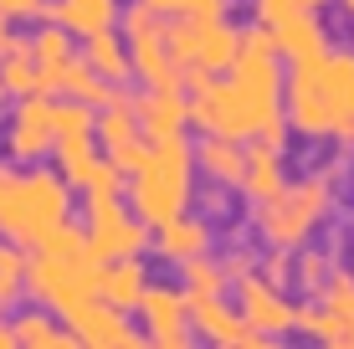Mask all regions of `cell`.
Wrapping results in <instances>:
<instances>
[{"mask_svg": "<svg viewBox=\"0 0 354 349\" xmlns=\"http://www.w3.org/2000/svg\"><path fill=\"white\" fill-rule=\"evenodd\" d=\"M221 267H226V283H236V278H247V272H252V257H247V252H231Z\"/></svg>", "mask_w": 354, "mask_h": 349, "instance_id": "37", "label": "cell"}, {"mask_svg": "<svg viewBox=\"0 0 354 349\" xmlns=\"http://www.w3.org/2000/svg\"><path fill=\"white\" fill-rule=\"evenodd\" d=\"M26 298L52 308L57 319H72L88 298H97V257H52V252L31 247L26 257Z\"/></svg>", "mask_w": 354, "mask_h": 349, "instance_id": "5", "label": "cell"}, {"mask_svg": "<svg viewBox=\"0 0 354 349\" xmlns=\"http://www.w3.org/2000/svg\"><path fill=\"white\" fill-rule=\"evenodd\" d=\"M272 46H277V57H303V52H324L328 46V26L319 21V6H298L288 21H277L272 26Z\"/></svg>", "mask_w": 354, "mask_h": 349, "instance_id": "18", "label": "cell"}, {"mask_svg": "<svg viewBox=\"0 0 354 349\" xmlns=\"http://www.w3.org/2000/svg\"><path fill=\"white\" fill-rule=\"evenodd\" d=\"M211 242H216L211 221L195 216V211H180V216H169V221L154 226V252H160L165 262H185L195 252H211Z\"/></svg>", "mask_w": 354, "mask_h": 349, "instance_id": "15", "label": "cell"}, {"mask_svg": "<svg viewBox=\"0 0 354 349\" xmlns=\"http://www.w3.org/2000/svg\"><path fill=\"white\" fill-rule=\"evenodd\" d=\"M292 252H298V247H292ZM328 272H334V262H328V252H319V247H308V252L292 257V283H298L303 293H319Z\"/></svg>", "mask_w": 354, "mask_h": 349, "instance_id": "30", "label": "cell"}, {"mask_svg": "<svg viewBox=\"0 0 354 349\" xmlns=\"http://www.w3.org/2000/svg\"><path fill=\"white\" fill-rule=\"evenodd\" d=\"M298 6H303V0H257V26H267V31H272L277 21H288Z\"/></svg>", "mask_w": 354, "mask_h": 349, "instance_id": "35", "label": "cell"}, {"mask_svg": "<svg viewBox=\"0 0 354 349\" xmlns=\"http://www.w3.org/2000/svg\"><path fill=\"white\" fill-rule=\"evenodd\" d=\"M180 16H190V21H226V10H231V0H180Z\"/></svg>", "mask_w": 354, "mask_h": 349, "instance_id": "34", "label": "cell"}, {"mask_svg": "<svg viewBox=\"0 0 354 349\" xmlns=\"http://www.w3.org/2000/svg\"><path fill=\"white\" fill-rule=\"evenodd\" d=\"M124 196H129V211L139 216L144 226H160V221H169V216L190 211V200H195V154H190V139L185 134L154 139L149 160L129 175Z\"/></svg>", "mask_w": 354, "mask_h": 349, "instance_id": "2", "label": "cell"}, {"mask_svg": "<svg viewBox=\"0 0 354 349\" xmlns=\"http://www.w3.org/2000/svg\"><path fill=\"white\" fill-rule=\"evenodd\" d=\"M195 26H201V21H195ZM236 52H241V31L231 26V21H205V26L195 31V62L211 72V77L231 72Z\"/></svg>", "mask_w": 354, "mask_h": 349, "instance_id": "19", "label": "cell"}, {"mask_svg": "<svg viewBox=\"0 0 354 349\" xmlns=\"http://www.w3.org/2000/svg\"><path fill=\"white\" fill-rule=\"evenodd\" d=\"M149 287V267H144V252L139 257H113V262H97V298L113 303L118 314H133L139 308V293Z\"/></svg>", "mask_w": 354, "mask_h": 349, "instance_id": "13", "label": "cell"}, {"mask_svg": "<svg viewBox=\"0 0 354 349\" xmlns=\"http://www.w3.org/2000/svg\"><path fill=\"white\" fill-rule=\"evenodd\" d=\"M82 57H88V67H93L103 82H129V77H133V72H129V41H124L113 26L97 31V36H88Z\"/></svg>", "mask_w": 354, "mask_h": 349, "instance_id": "21", "label": "cell"}, {"mask_svg": "<svg viewBox=\"0 0 354 349\" xmlns=\"http://www.w3.org/2000/svg\"><path fill=\"white\" fill-rule=\"evenodd\" d=\"M124 185H129V175L118 170L113 160H103V154H97V164H93V175H88V196H124Z\"/></svg>", "mask_w": 354, "mask_h": 349, "instance_id": "31", "label": "cell"}, {"mask_svg": "<svg viewBox=\"0 0 354 349\" xmlns=\"http://www.w3.org/2000/svg\"><path fill=\"white\" fill-rule=\"evenodd\" d=\"M236 314L247 319L257 334H267V339H277V334L292 329V303H288V293H283V287H272L262 272L236 278Z\"/></svg>", "mask_w": 354, "mask_h": 349, "instance_id": "11", "label": "cell"}, {"mask_svg": "<svg viewBox=\"0 0 354 349\" xmlns=\"http://www.w3.org/2000/svg\"><path fill=\"white\" fill-rule=\"evenodd\" d=\"M190 154H195V170L211 180V185L236 190L241 164H247V144H241V139H226V134H201V144H195Z\"/></svg>", "mask_w": 354, "mask_h": 349, "instance_id": "17", "label": "cell"}, {"mask_svg": "<svg viewBox=\"0 0 354 349\" xmlns=\"http://www.w3.org/2000/svg\"><path fill=\"white\" fill-rule=\"evenodd\" d=\"M283 118L303 139H344L354 124V46L303 52L283 72Z\"/></svg>", "mask_w": 354, "mask_h": 349, "instance_id": "1", "label": "cell"}, {"mask_svg": "<svg viewBox=\"0 0 354 349\" xmlns=\"http://www.w3.org/2000/svg\"><path fill=\"white\" fill-rule=\"evenodd\" d=\"M339 6H344V10H349V16H354V0H339Z\"/></svg>", "mask_w": 354, "mask_h": 349, "instance_id": "43", "label": "cell"}, {"mask_svg": "<svg viewBox=\"0 0 354 349\" xmlns=\"http://www.w3.org/2000/svg\"><path fill=\"white\" fill-rule=\"evenodd\" d=\"M72 216V185L57 170H26L10 175L6 200H0V236L16 247H36L52 226Z\"/></svg>", "mask_w": 354, "mask_h": 349, "instance_id": "3", "label": "cell"}, {"mask_svg": "<svg viewBox=\"0 0 354 349\" xmlns=\"http://www.w3.org/2000/svg\"><path fill=\"white\" fill-rule=\"evenodd\" d=\"M88 252L97 262H113V257H139L149 247V226L139 221L133 211H124L118 196H88Z\"/></svg>", "mask_w": 354, "mask_h": 349, "instance_id": "6", "label": "cell"}, {"mask_svg": "<svg viewBox=\"0 0 354 349\" xmlns=\"http://www.w3.org/2000/svg\"><path fill=\"white\" fill-rule=\"evenodd\" d=\"M144 6H154V10H165V16H175V6H180V0H144Z\"/></svg>", "mask_w": 354, "mask_h": 349, "instance_id": "40", "label": "cell"}, {"mask_svg": "<svg viewBox=\"0 0 354 349\" xmlns=\"http://www.w3.org/2000/svg\"><path fill=\"white\" fill-rule=\"evenodd\" d=\"M319 303L328 308V314H334L339 334L354 329V272H328L324 287H319ZM334 344H339V339H334Z\"/></svg>", "mask_w": 354, "mask_h": 349, "instance_id": "28", "label": "cell"}, {"mask_svg": "<svg viewBox=\"0 0 354 349\" xmlns=\"http://www.w3.org/2000/svg\"><path fill=\"white\" fill-rule=\"evenodd\" d=\"M52 139H57V129H52V93H26V98L16 103V113H10V129H6V149H10V160H46L52 154Z\"/></svg>", "mask_w": 354, "mask_h": 349, "instance_id": "10", "label": "cell"}, {"mask_svg": "<svg viewBox=\"0 0 354 349\" xmlns=\"http://www.w3.org/2000/svg\"><path fill=\"white\" fill-rule=\"evenodd\" d=\"M52 93H62V98H82V103L97 108V98H103V77L88 67V57H82V52H72L67 62H62V72H57Z\"/></svg>", "mask_w": 354, "mask_h": 349, "instance_id": "25", "label": "cell"}, {"mask_svg": "<svg viewBox=\"0 0 354 349\" xmlns=\"http://www.w3.org/2000/svg\"><path fill=\"white\" fill-rule=\"evenodd\" d=\"M67 329H72V339L88 344V349H149V334L129 329V314H118L103 298H88V303L67 319Z\"/></svg>", "mask_w": 354, "mask_h": 349, "instance_id": "9", "label": "cell"}, {"mask_svg": "<svg viewBox=\"0 0 354 349\" xmlns=\"http://www.w3.org/2000/svg\"><path fill=\"white\" fill-rule=\"evenodd\" d=\"M303 6H328V0H303Z\"/></svg>", "mask_w": 354, "mask_h": 349, "instance_id": "44", "label": "cell"}, {"mask_svg": "<svg viewBox=\"0 0 354 349\" xmlns=\"http://www.w3.org/2000/svg\"><path fill=\"white\" fill-rule=\"evenodd\" d=\"M10 175H16V170H6V164H0V200H6V185H10Z\"/></svg>", "mask_w": 354, "mask_h": 349, "instance_id": "41", "label": "cell"}, {"mask_svg": "<svg viewBox=\"0 0 354 349\" xmlns=\"http://www.w3.org/2000/svg\"><path fill=\"white\" fill-rule=\"evenodd\" d=\"M133 314L144 319V334H149V344H160V349H190L195 329H190L185 287L149 283V287L139 293V308H133Z\"/></svg>", "mask_w": 354, "mask_h": 349, "instance_id": "7", "label": "cell"}, {"mask_svg": "<svg viewBox=\"0 0 354 349\" xmlns=\"http://www.w3.org/2000/svg\"><path fill=\"white\" fill-rule=\"evenodd\" d=\"M118 10H124V0H52L46 6V21H57L67 36H97L108 26H118Z\"/></svg>", "mask_w": 354, "mask_h": 349, "instance_id": "16", "label": "cell"}, {"mask_svg": "<svg viewBox=\"0 0 354 349\" xmlns=\"http://www.w3.org/2000/svg\"><path fill=\"white\" fill-rule=\"evenodd\" d=\"M292 329L308 334V339H324V344L339 339V323H334V314H328L324 303H292Z\"/></svg>", "mask_w": 354, "mask_h": 349, "instance_id": "29", "label": "cell"}, {"mask_svg": "<svg viewBox=\"0 0 354 349\" xmlns=\"http://www.w3.org/2000/svg\"><path fill=\"white\" fill-rule=\"evenodd\" d=\"M288 185V170H283V149H272L267 139H247V164H241V180H236V190L247 200H272L277 190Z\"/></svg>", "mask_w": 354, "mask_h": 349, "instance_id": "14", "label": "cell"}, {"mask_svg": "<svg viewBox=\"0 0 354 349\" xmlns=\"http://www.w3.org/2000/svg\"><path fill=\"white\" fill-rule=\"evenodd\" d=\"M0 349H16V334H10V323L0 319Z\"/></svg>", "mask_w": 354, "mask_h": 349, "instance_id": "39", "label": "cell"}, {"mask_svg": "<svg viewBox=\"0 0 354 349\" xmlns=\"http://www.w3.org/2000/svg\"><path fill=\"white\" fill-rule=\"evenodd\" d=\"M52 154H57V175H62L72 190H82V185H88V175H93V164H97V139L93 134L52 139Z\"/></svg>", "mask_w": 354, "mask_h": 349, "instance_id": "22", "label": "cell"}, {"mask_svg": "<svg viewBox=\"0 0 354 349\" xmlns=\"http://www.w3.org/2000/svg\"><path fill=\"white\" fill-rule=\"evenodd\" d=\"M180 267V287L185 293H226V267L211 257V252H195V257H185V262H175Z\"/></svg>", "mask_w": 354, "mask_h": 349, "instance_id": "27", "label": "cell"}, {"mask_svg": "<svg viewBox=\"0 0 354 349\" xmlns=\"http://www.w3.org/2000/svg\"><path fill=\"white\" fill-rule=\"evenodd\" d=\"M185 308H190V329L211 344H247V349H262L267 334H257L236 308L226 303V293H185Z\"/></svg>", "mask_w": 354, "mask_h": 349, "instance_id": "8", "label": "cell"}, {"mask_svg": "<svg viewBox=\"0 0 354 349\" xmlns=\"http://www.w3.org/2000/svg\"><path fill=\"white\" fill-rule=\"evenodd\" d=\"M46 6H52V0H0V10H6L10 21H41Z\"/></svg>", "mask_w": 354, "mask_h": 349, "instance_id": "36", "label": "cell"}, {"mask_svg": "<svg viewBox=\"0 0 354 349\" xmlns=\"http://www.w3.org/2000/svg\"><path fill=\"white\" fill-rule=\"evenodd\" d=\"M31 41V57H36V67H41V93H52V82H57V72H62V62L72 57V36L57 26H41L36 36H26Z\"/></svg>", "mask_w": 354, "mask_h": 349, "instance_id": "24", "label": "cell"}, {"mask_svg": "<svg viewBox=\"0 0 354 349\" xmlns=\"http://www.w3.org/2000/svg\"><path fill=\"white\" fill-rule=\"evenodd\" d=\"M0 88H6V98H26V93H41V67H36L26 36H21V41L10 46L6 57H0Z\"/></svg>", "mask_w": 354, "mask_h": 349, "instance_id": "23", "label": "cell"}, {"mask_svg": "<svg viewBox=\"0 0 354 349\" xmlns=\"http://www.w3.org/2000/svg\"><path fill=\"white\" fill-rule=\"evenodd\" d=\"M26 298V247L16 242H0V314Z\"/></svg>", "mask_w": 354, "mask_h": 349, "instance_id": "26", "label": "cell"}, {"mask_svg": "<svg viewBox=\"0 0 354 349\" xmlns=\"http://www.w3.org/2000/svg\"><path fill=\"white\" fill-rule=\"evenodd\" d=\"M0 103H6V88H0Z\"/></svg>", "mask_w": 354, "mask_h": 349, "instance_id": "45", "label": "cell"}, {"mask_svg": "<svg viewBox=\"0 0 354 349\" xmlns=\"http://www.w3.org/2000/svg\"><path fill=\"white\" fill-rule=\"evenodd\" d=\"M344 149H349V154H354V124H349V134H344Z\"/></svg>", "mask_w": 354, "mask_h": 349, "instance_id": "42", "label": "cell"}, {"mask_svg": "<svg viewBox=\"0 0 354 349\" xmlns=\"http://www.w3.org/2000/svg\"><path fill=\"white\" fill-rule=\"evenodd\" d=\"M133 118H139L144 139H169L190 129V93L180 82H160V88H144L133 98Z\"/></svg>", "mask_w": 354, "mask_h": 349, "instance_id": "12", "label": "cell"}, {"mask_svg": "<svg viewBox=\"0 0 354 349\" xmlns=\"http://www.w3.org/2000/svg\"><path fill=\"white\" fill-rule=\"evenodd\" d=\"M149 144H154V139H149ZM149 144H144V134H133V139H124V144H108V160H113L124 175H133L144 160H149Z\"/></svg>", "mask_w": 354, "mask_h": 349, "instance_id": "32", "label": "cell"}, {"mask_svg": "<svg viewBox=\"0 0 354 349\" xmlns=\"http://www.w3.org/2000/svg\"><path fill=\"white\" fill-rule=\"evenodd\" d=\"M16 41H21V36H16V21H10L6 10H0V57H6L10 46H16Z\"/></svg>", "mask_w": 354, "mask_h": 349, "instance_id": "38", "label": "cell"}, {"mask_svg": "<svg viewBox=\"0 0 354 349\" xmlns=\"http://www.w3.org/2000/svg\"><path fill=\"white\" fill-rule=\"evenodd\" d=\"M328 206H334V175L328 170H313L303 180H288L272 200L257 206V236L267 247H308L313 232L324 226Z\"/></svg>", "mask_w": 354, "mask_h": 349, "instance_id": "4", "label": "cell"}, {"mask_svg": "<svg viewBox=\"0 0 354 349\" xmlns=\"http://www.w3.org/2000/svg\"><path fill=\"white\" fill-rule=\"evenodd\" d=\"M262 278L272 283V287H288V283H292V252H288V247H267Z\"/></svg>", "mask_w": 354, "mask_h": 349, "instance_id": "33", "label": "cell"}, {"mask_svg": "<svg viewBox=\"0 0 354 349\" xmlns=\"http://www.w3.org/2000/svg\"><path fill=\"white\" fill-rule=\"evenodd\" d=\"M10 334H16V344H26V349H72L77 344L72 329L52 314V308H26V314H16L10 319Z\"/></svg>", "mask_w": 354, "mask_h": 349, "instance_id": "20", "label": "cell"}]
</instances>
